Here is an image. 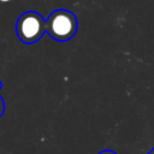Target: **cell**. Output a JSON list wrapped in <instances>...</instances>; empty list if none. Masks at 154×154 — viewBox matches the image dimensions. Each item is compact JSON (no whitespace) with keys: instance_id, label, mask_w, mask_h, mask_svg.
Returning <instances> with one entry per match:
<instances>
[{"instance_id":"cell-1","label":"cell","mask_w":154,"mask_h":154,"mask_svg":"<svg viewBox=\"0 0 154 154\" xmlns=\"http://www.w3.org/2000/svg\"><path fill=\"white\" fill-rule=\"evenodd\" d=\"M78 28L76 16L64 8L55 10L46 19V32L55 41H69L71 40Z\"/></svg>"},{"instance_id":"cell-2","label":"cell","mask_w":154,"mask_h":154,"mask_svg":"<svg viewBox=\"0 0 154 154\" xmlns=\"http://www.w3.org/2000/svg\"><path fill=\"white\" fill-rule=\"evenodd\" d=\"M45 32L46 19L35 11L23 13L16 23V34L18 38L26 45L37 42Z\"/></svg>"},{"instance_id":"cell-3","label":"cell","mask_w":154,"mask_h":154,"mask_svg":"<svg viewBox=\"0 0 154 154\" xmlns=\"http://www.w3.org/2000/svg\"><path fill=\"white\" fill-rule=\"evenodd\" d=\"M4 112H5V102H4L2 97L0 96V117L4 114Z\"/></svg>"},{"instance_id":"cell-4","label":"cell","mask_w":154,"mask_h":154,"mask_svg":"<svg viewBox=\"0 0 154 154\" xmlns=\"http://www.w3.org/2000/svg\"><path fill=\"white\" fill-rule=\"evenodd\" d=\"M99 154H117V153H116V152H113V150L106 149V150H102V152H100Z\"/></svg>"},{"instance_id":"cell-5","label":"cell","mask_w":154,"mask_h":154,"mask_svg":"<svg viewBox=\"0 0 154 154\" xmlns=\"http://www.w3.org/2000/svg\"><path fill=\"white\" fill-rule=\"evenodd\" d=\"M148 154H154V148H153V149H152V150H150Z\"/></svg>"},{"instance_id":"cell-6","label":"cell","mask_w":154,"mask_h":154,"mask_svg":"<svg viewBox=\"0 0 154 154\" xmlns=\"http://www.w3.org/2000/svg\"><path fill=\"white\" fill-rule=\"evenodd\" d=\"M1 88H2V82L0 81V89H1Z\"/></svg>"}]
</instances>
